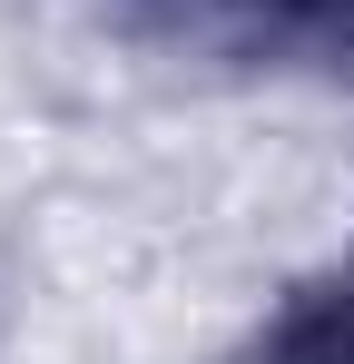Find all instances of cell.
Masks as SVG:
<instances>
[{"label":"cell","mask_w":354,"mask_h":364,"mask_svg":"<svg viewBox=\"0 0 354 364\" xmlns=\"http://www.w3.org/2000/svg\"><path fill=\"white\" fill-rule=\"evenodd\" d=\"M266 364H354V256L325 276V286H305V296L286 305Z\"/></svg>","instance_id":"1"}]
</instances>
